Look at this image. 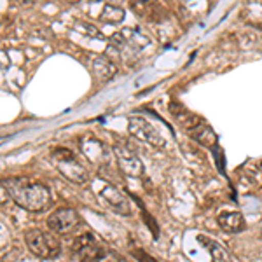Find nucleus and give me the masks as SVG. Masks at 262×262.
I'll return each instance as SVG.
<instances>
[{
    "label": "nucleus",
    "instance_id": "nucleus-1",
    "mask_svg": "<svg viewBox=\"0 0 262 262\" xmlns=\"http://www.w3.org/2000/svg\"><path fill=\"white\" fill-rule=\"evenodd\" d=\"M0 182L9 192L11 200L27 212H46L53 205V196L49 189L30 177H7Z\"/></svg>",
    "mask_w": 262,
    "mask_h": 262
},
{
    "label": "nucleus",
    "instance_id": "nucleus-2",
    "mask_svg": "<svg viewBox=\"0 0 262 262\" xmlns=\"http://www.w3.org/2000/svg\"><path fill=\"white\" fill-rule=\"evenodd\" d=\"M25 243L28 250L40 259H56L61 252V243L53 231L28 229L25 232Z\"/></svg>",
    "mask_w": 262,
    "mask_h": 262
},
{
    "label": "nucleus",
    "instance_id": "nucleus-3",
    "mask_svg": "<svg viewBox=\"0 0 262 262\" xmlns=\"http://www.w3.org/2000/svg\"><path fill=\"white\" fill-rule=\"evenodd\" d=\"M53 163L56 166V170L61 173V177H65L67 180L74 182L77 185L86 184L90 175L88 170L79 163V159L75 158V154L67 147H56L53 149Z\"/></svg>",
    "mask_w": 262,
    "mask_h": 262
},
{
    "label": "nucleus",
    "instance_id": "nucleus-4",
    "mask_svg": "<svg viewBox=\"0 0 262 262\" xmlns=\"http://www.w3.org/2000/svg\"><path fill=\"white\" fill-rule=\"evenodd\" d=\"M72 252L77 257L79 262H105L107 252L101 245L96 242V238L90 232L77 236L72 245Z\"/></svg>",
    "mask_w": 262,
    "mask_h": 262
},
{
    "label": "nucleus",
    "instance_id": "nucleus-5",
    "mask_svg": "<svg viewBox=\"0 0 262 262\" xmlns=\"http://www.w3.org/2000/svg\"><path fill=\"white\" fill-rule=\"evenodd\" d=\"M112 150H114V154H116L119 168L124 175L131 177V179H138V177L143 175V164L129 143H126V142L116 143V145L112 147Z\"/></svg>",
    "mask_w": 262,
    "mask_h": 262
},
{
    "label": "nucleus",
    "instance_id": "nucleus-6",
    "mask_svg": "<svg viewBox=\"0 0 262 262\" xmlns=\"http://www.w3.org/2000/svg\"><path fill=\"white\" fill-rule=\"evenodd\" d=\"M46 224H48L49 231L56 232V234H69V232L75 231L81 226V215L74 208L63 206V208L54 210L48 217Z\"/></svg>",
    "mask_w": 262,
    "mask_h": 262
},
{
    "label": "nucleus",
    "instance_id": "nucleus-7",
    "mask_svg": "<svg viewBox=\"0 0 262 262\" xmlns=\"http://www.w3.org/2000/svg\"><path fill=\"white\" fill-rule=\"evenodd\" d=\"M128 131L137 138V140L149 143L152 147L163 145V137L159 135V131L156 129L149 121L143 119V117H129Z\"/></svg>",
    "mask_w": 262,
    "mask_h": 262
},
{
    "label": "nucleus",
    "instance_id": "nucleus-8",
    "mask_svg": "<svg viewBox=\"0 0 262 262\" xmlns=\"http://www.w3.org/2000/svg\"><path fill=\"white\" fill-rule=\"evenodd\" d=\"M98 194L101 196V200L107 203V205L111 206L112 210H116L117 213L126 215V217H129V215H131L129 200L126 198L124 192L119 191V189L116 187V185L103 182V184H101V187H100V191H98Z\"/></svg>",
    "mask_w": 262,
    "mask_h": 262
},
{
    "label": "nucleus",
    "instance_id": "nucleus-9",
    "mask_svg": "<svg viewBox=\"0 0 262 262\" xmlns=\"http://www.w3.org/2000/svg\"><path fill=\"white\" fill-rule=\"evenodd\" d=\"M91 70L95 77L100 79V81H108L117 74V67L114 65L111 58L103 56V54H95L91 58Z\"/></svg>",
    "mask_w": 262,
    "mask_h": 262
},
{
    "label": "nucleus",
    "instance_id": "nucleus-10",
    "mask_svg": "<svg viewBox=\"0 0 262 262\" xmlns=\"http://www.w3.org/2000/svg\"><path fill=\"white\" fill-rule=\"evenodd\" d=\"M198 242H200L203 247L208 250L210 257H212L213 262H232L231 259V253L227 252L226 247H222L219 242H215L213 238L210 236H205V234H200L198 236Z\"/></svg>",
    "mask_w": 262,
    "mask_h": 262
},
{
    "label": "nucleus",
    "instance_id": "nucleus-11",
    "mask_svg": "<svg viewBox=\"0 0 262 262\" xmlns=\"http://www.w3.org/2000/svg\"><path fill=\"white\" fill-rule=\"evenodd\" d=\"M189 131H191V137L198 143L208 147V149H215V145H217V135H215V131L212 129V126L210 124L200 121L194 128H191Z\"/></svg>",
    "mask_w": 262,
    "mask_h": 262
},
{
    "label": "nucleus",
    "instance_id": "nucleus-12",
    "mask_svg": "<svg viewBox=\"0 0 262 262\" xmlns=\"http://www.w3.org/2000/svg\"><path fill=\"white\" fill-rule=\"evenodd\" d=\"M219 226L224 232L236 234L245 229V219L239 212H224L219 215Z\"/></svg>",
    "mask_w": 262,
    "mask_h": 262
},
{
    "label": "nucleus",
    "instance_id": "nucleus-13",
    "mask_svg": "<svg viewBox=\"0 0 262 262\" xmlns=\"http://www.w3.org/2000/svg\"><path fill=\"white\" fill-rule=\"evenodd\" d=\"M101 21H107V23H121L124 19V9L119 6H112V4H107L103 7L100 14Z\"/></svg>",
    "mask_w": 262,
    "mask_h": 262
},
{
    "label": "nucleus",
    "instance_id": "nucleus-14",
    "mask_svg": "<svg viewBox=\"0 0 262 262\" xmlns=\"http://www.w3.org/2000/svg\"><path fill=\"white\" fill-rule=\"evenodd\" d=\"M133 37V33H131L129 28H124V30H119V32H116L114 35L111 37V44L114 46V48H117V49H121L122 46H126L128 44V40Z\"/></svg>",
    "mask_w": 262,
    "mask_h": 262
},
{
    "label": "nucleus",
    "instance_id": "nucleus-15",
    "mask_svg": "<svg viewBox=\"0 0 262 262\" xmlns=\"http://www.w3.org/2000/svg\"><path fill=\"white\" fill-rule=\"evenodd\" d=\"M9 242H11V232L2 222H0V250L6 248L7 245H9Z\"/></svg>",
    "mask_w": 262,
    "mask_h": 262
},
{
    "label": "nucleus",
    "instance_id": "nucleus-16",
    "mask_svg": "<svg viewBox=\"0 0 262 262\" xmlns=\"http://www.w3.org/2000/svg\"><path fill=\"white\" fill-rule=\"evenodd\" d=\"M77 28H82V30H86L88 32L86 35H90V37H96V39H105V37L101 35V32L98 30V28L91 27V25H88V23H77Z\"/></svg>",
    "mask_w": 262,
    "mask_h": 262
},
{
    "label": "nucleus",
    "instance_id": "nucleus-17",
    "mask_svg": "<svg viewBox=\"0 0 262 262\" xmlns=\"http://www.w3.org/2000/svg\"><path fill=\"white\" fill-rule=\"evenodd\" d=\"M133 253L137 255V259L140 262H158L154 259V257H150L149 253H145L143 250H140V248H137V250H133Z\"/></svg>",
    "mask_w": 262,
    "mask_h": 262
},
{
    "label": "nucleus",
    "instance_id": "nucleus-18",
    "mask_svg": "<svg viewBox=\"0 0 262 262\" xmlns=\"http://www.w3.org/2000/svg\"><path fill=\"white\" fill-rule=\"evenodd\" d=\"M9 192L6 191V187H4V184L0 182V205H6L7 201H9Z\"/></svg>",
    "mask_w": 262,
    "mask_h": 262
},
{
    "label": "nucleus",
    "instance_id": "nucleus-19",
    "mask_svg": "<svg viewBox=\"0 0 262 262\" xmlns=\"http://www.w3.org/2000/svg\"><path fill=\"white\" fill-rule=\"evenodd\" d=\"M18 2L21 4V6H32V4L39 2V0H18Z\"/></svg>",
    "mask_w": 262,
    "mask_h": 262
},
{
    "label": "nucleus",
    "instance_id": "nucleus-20",
    "mask_svg": "<svg viewBox=\"0 0 262 262\" xmlns=\"http://www.w3.org/2000/svg\"><path fill=\"white\" fill-rule=\"evenodd\" d=\"M69 2H72V4H75V2H79V0H69Z\"/></svg>",
    "mask_w": 262,
    "mask_h": 262
},
{
    "label": "nucleus",
    "instance_id": "nucleus-21",
    "mask_svg": "<svg viewBox=\"0 0 262 262\" xmlns=\"http://www.w3.org/2000/svg\"><path fill=\"white\" fill-rule=\"evenodd\" d=\"M259 28H260V30H262V25H259Z\"/></svg>",
    "mask_w": 262,
    "mask_h": 262
},
{
    "label": "nucleus",
    "instance_id": "nucleus-22",
    "mask_svg": "<svg viewBox=\"0 0 262 262\" xmlns=\"http://www.w3.org/2000/svg\"><path fill=\"white\" fill-rule=\"evenodd\" d=\"M260 236H262V229H260Z\"/></svg>",
    "mask_w": 262,
    "mask_h": 262
}]
</instances>
